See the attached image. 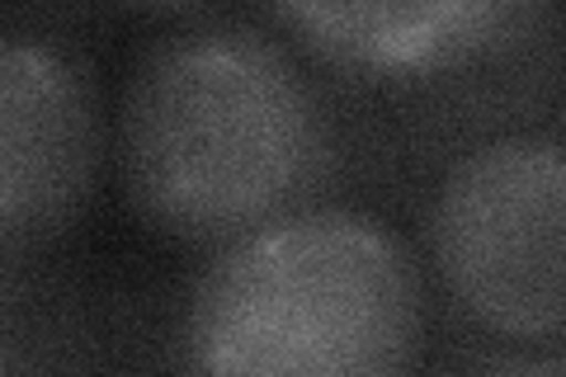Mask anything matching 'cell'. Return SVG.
Listing matches in <instances>:
<instances>
[{"mask_svg": "<svg viewBox=\"0 0 566 377\" xmlns=\"http://www.w3.org/2000/svg\"><path fill=\"white\" fill-rule=\"evenodd\" d=\"M326 114L297 62L245 24H199L137 62L118 118L137 218L175 241H237L289 218L326 166Z\"/></svg>", "mask_w": 566, "mask_h": 377, "instance_id": "obj_1", "label": "cell"}, {"mask_svg": "<svg viewBox=\"0 0 566 377\" xmlns=\"http://www.w3.org/2000/svg\"><path fill=\"white\" fill-rule=\"evenodd\" d=\"M424 293L397 231L303 208L227 241L189 302L199 377H411Z\"/></svg>", "mask_w": 566, "mask_h": 377, "instance_id": "obj_2", "label": "cell"}, {"mask_svg": "<svg viewBox=\"0 0 566 377\" xmlns=\"http://www.w3.org/2000/svg\"><path fill=\"white\" fill-rule=\"evenodd\" d=\"M274 20L297 39L359 71H434L486 52L528 10L482 6V0H439V6H279Z\"/></svg>", "mask_w": 566, "mask_h": 377, "instance_id": "obj_5", "label": "cell"}, {"mask_svg": "<svg viewBox=\"0 0 566 377\" xmlns=\"http://www.w3.org/2000/svg\"><path fill=\"white\" fill-rule=\"evenodd\" d=\"M99 166L85 71L43 39L0 43V237L39 245L76 218Z\"/></svg>", "mask_w": 566, "mask_h": 377, "instance_id": "obj_4", "label": "cell"}, {"mask_svg": "<svg viewBox=\"0 0 566 377\" xmlns=\"http://www.w3.org/2000/svg\"><path fill=\"white\" fill-rule=\"evenodd\" d=\"M430 255L476 326L566 335V142L505 133L458 156L430 203Z\"/></svg>", "mask_w": 566, "mask_h": 377, "instance_id": "obj_3", "label": "cell"}]
</instances>
